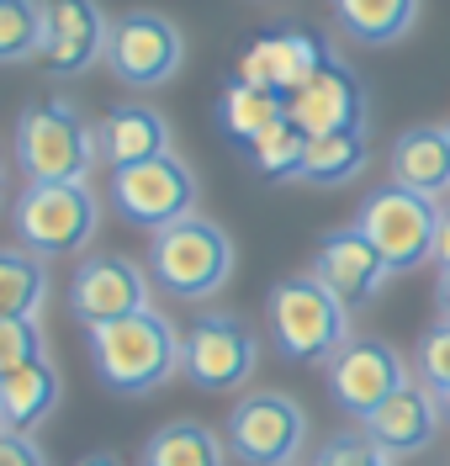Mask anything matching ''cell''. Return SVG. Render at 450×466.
<instances>
[{
	"label": "cell",
	"mask_w": 450,
	"mask_h": 466,
	"mask_svg": "<svg viewBox=\"0 0 450 466\" xmlns=\"http://www.w3.org/2000/svg\"><path fill=\"white\" fill-rule=\"evenodd\" d=\"M85 345H90L95 377L106 381L112 392L149 398V392H159L180 371L185 334H175V323L165 319L159 308H144V313H127V319L85 329Z\"/></svg>",
	"instance_id": "1"
},
{
	"label": "cell",
	"mask_w": 450,
	"mask_h": 466,
	"mask_svg": "<svg viewBox=\"0 0 450 466\" xmlns=\"http://www.w3.org/2000/svg\"><path fill=\"white\" fill-rule=\"evenodd\" d=\"M101 223V202L85 180H27L11 202V233L37 260L80 255Z\"/></svg>",
	"instance_id": "2"
},
{
	"label": "cell",
	"mask_w": 450,
	"mask_h": 466,
	"mask_svg": "<svg viewBox=\"0 0 450 466\" xmlns=\"http://www.w3.org/2000/svg\"><path fill=\"white\" fill-rule=\"evenodd\" d=\"M234 260H239L234 238L196 212L170 223V228H154L149 238V276L175 302H202L212 291H223L234 276Z\"/></svg>",
	"instance_id": "3"
},
{
	"label": "cell",
	"mask_w": 450,
	"mask_h": 466,
	"mask_svg": "<svg viewBox=\"0 0 450 466\" xmlns=\"http://www.w3.org/2000/svg\"><path fill=\"white\" fill-rule=\"evenodd\" d=\"M270 319V339L286 360H334L345 339H350V308L334 297L313 270L292 276V281H275L265 302Z\"/></svg>",
	"instance_id": "4"
},
{
	"label": "cell",
	"mask_w": 450,
	"mask_h": 466,
	"mask_svg": "<svg viewBox=\"0 0 450 466\" xmlns=\"http://www.w3.org/2000/svg\"><path fill=\"white\" fill-rule=\"evenodd\" d=\"M95 159H101L95 127H85L69 101H43V106L22 112L16 165H22L27 180H85Z\"/></svg>",
	"instance_id": "5"
},
{
	"label": "cell",
	"mask_w": 450,
	"mask_h": 466,
	"mask_svg": "<svg viewBox=\"0 0 450 466\" xmlns=\"http://www.w3.org/2000/svg\"><path fill=\"white\" fill-rule=\"evenodd\" d=\"M355 228L376 244V255L397 270H414V265L435 260V238H440V202L419 197L408 186H382L371 191L360 207Z\"/></svg>",
	"instance_id": "6"
},
{
	"label": "cell",
	"mask_w": 450,
	"mask_h": 466,
	"mask_svg": "<svg viewBox=\"0 0 450 466\" xmlns=\"http://www.w3.org/2000/svg\"><path fill=\"white\" fill-rule=\"evenodd\" d=\"M112 207L138 228H170L196 212V170L175 148L138 159V165H117L112 170Z\"/></svg>",
	"instance_id": "7"
},
{
	"label": "cell",
	"mask_w": 450,
	"mask_h": 466,
	"mask_svg": "<svg viewBox=\"0 0 450 466\" xmlns=\"http://www.w3.org/2000/svg\"><path fill=\"white\" fill-rule=\"evenodd\" d=\"M223 440L244 466H292L307 440V419L286 392H249L234 403Z\"/></svg>",
	"instance_id": "8"
},
{
	"label": "cell",
	"mask_w": 450,
	"mask_h": 466,
	"mask_svg": "<svg viewBox=\"0 0 450 466\" xmlns=\"http://www.w3.org/2000/svg\"><path fill=\"white\" fill-rule=\"evenodd\" d=\"M260 366V339L228 313H212L196 319L185 329V355H180V371L196 381L202 392H239L244 381L255 377Z\"/></svg>",
	"instance_id": "9"
},
{
	"label": "cell",
	"mask_w": 450,
	"mask_h": 466,
	"mask_svg": "<svg viewBox=\"0 0 450 466\" xmlns=\"http://www.w3.org/2000/svg\"><path fill=\"white\" fill-rule=\"evenodd\" d=\"M185 58L180 27L159 11H127L122 22H112V43H106V64L122 86L133 90H154L165 86Z\"/></svg>",
	"instance_id": "10"
},
{
	"label": "cell",
	"mask_w": 450,
	"mask_h": 466,
	"mask_svg": "<svg viewBox=\"0 0 450 466\" xmlns=\"http://www.w3.org/2000/svg\"><path fill=\"white\" fill-rule=\"evenodd\" d=\"M408 381V360L382 339H345V350L329 360V392L350 419H371Z\"/></svg>",
	"instance_id": "11"
},
{
	"label": "cell",
	"mask_w": 450,
	"mask_h": 466,
	"mask_svg": "<svg viewBox=\"0 0 450 466\" xmlns=\"http://www.w3.org/2000/svg\"><path fill=\"white\" fill-rule=\"evenodd\" d=\"M154 308L149 302V276L127 255H90L75 281H69V313L95 329V323H112V319H127V313H144Z\"/></svg>",
	"instance_id": "12"
},
{
	"label": "cell",
	"mask_w": 450,
	"mask_h": 466,
	"mask_svg": "<svg viewBox=\"0 0 450 466\" xmlns=\"http://www.w3.org/2000/svg\"><path fill=\"white\" fill-rule=\"evenodd\" d=\"M313 276L355 313V308H365V302H376V291L387 287L392 265L376 255V244H371L360 228H339V233H329V238L318 244Z\"/></svg>",
	"instance_id": "13"
},
{
	"label": "cell",
	"mask_w": 450,
	"mask_h": 466,
	"mask_svg": "<svg viewBox=\"0 0 450 466\" xmlns=\"http://www.w3.org/2000/svg\"><path fill=\"white\" fill-rule=\"evenodd\" d=\"M286 116L297 122L307 138H313V133L365 127V90H360V80L339 64V58H324V69L286 96Z\"/></svg>",
	"instance_id": "14"
},
{
	"label": "cell",
	"mask_w": 450,
	"mask_h": 466,
	"mask_svg": "<svg viewBox=\"0 0 450 466\" xmlns=\"http://www.w3.org/2000/svg\"><path fill=\"white\" fill-rule=\"evenodd\" d=\"M440 419H445V413H440L435 387H429V381H408V387H397L371 419H360V435L371 440V445H382L387 456H414V451H424V445L435 440Z\"/></svg>",
	"instance_id": "15"
},
{
	"label": "cell",
	"mask_w": 450,
	"mask_h": 466,
	"mask_svg": "<svg viewBox=\"0 0 450 466\" xmlns=\"http://www.w3.org/2000/svg\"><path fill=\"white\" fill-rule=\"evenodd\" d=\"M324 43L313 37V32H270V37H255L239 58V80L249 86H265V90H281V96H292L302 80H313L318 69H324Z\"/></svg>",
	"instance_id": "16"
},
{
	"label": "cell",
	"mask_w": 450,
	"mask_h": 466,
	"mask_svg": "<svg viewBox=\"0 0 450 466\" xmlns=\"http://www.w3.org/2000/svg\"><path fill=\"white\" fill-rule=\"evenodd\" d=\"M112 43V22L101 16L95 0H48V48L43 64L54 75H80Z\"/></svg>",
	"instance_id": "17"
},
{
	"label": "cell",
	"mask_w": 450,
	"mask_h": 466,
	"mask_svg": "<svg viewBox=\"0 0 450 466\" xmlns=\"http://www.w3.org/2000/svg\"><path fill=\"white\" fill-rule=\"evenodd\" d=\"M64 398L59 371L48 366V355H37L16 371H0V430L11 435H32Z\"/></svg>",
	"instance_id": "18"
},
{
	"label": "cell",
	"mask_w": 450,
	"mask_h": 466,
	"mask_svg": "<svg viewBox=\"0 0 450 466\" xmlns=\"http://www.w3.org/2000/svg\"><path fill=\"white\" fill-rule=\"evenodd\" d=\"M95 148L112 170L138 165V159H154V154H170V127L154 106H112L95 127Z\"/></svg>",
	"instance_id": "19"
},
{
	"label": "cell",
	"mask_w": 450,
	"mask_h": 466,
	"mask_svg": "<svg viewBox=\"0 0 450 466\" xmlns=\"http://www.w3.org/2000/svg\"><path fill=\"white\" fill-rule=\"evenodd\" d=\"M392 186H408L419 197L450 191V133L445 127H408L392 144Z\"/></svg>",
	"instance_id": "20"
},
{
	"label": "cell",
	"mask_w": 450,
	"mask_h": 466,
	"mask_svg": "<svg viewBox=\"0 0 450 466\" xmlns=\"http://www.w3.org/2000/svg\"><path fill=\"white\" fill-rule=\"evenodd\" d=\"M334 16L339 27L350 32L365 48H387L403 43L414 22H419V0H334Z\"/></svg>",
	"instance_id": "21"
},
{
	"label": "cell",
	"mask_w": 450,
	"mask_h": 466,
	"mask_svg": "<svg viewBox=\"0 0 450 466\" xmlns=\"http://www.w3.org/2000/svg\"><path fill=\"white\" fill-rule=\"evenodd\" d=\"M223 456H228V440H217L196 419H175L144 440L138 466H223Z\"/></svg>",
	"instance_id": "22"
},
{
	"label": "cell",
	"mask_w": 450,
	"mask_h": 466,
	"mask_svg": "<svg viewBox=\"0 0 450 466\" xmlns=\"http://www.w3.org/2000/svg\"><path fill=\"white\" fill-rule=\"evenodd\" d=\"M371 159V144H365V127H345V133H313L307 138V154H302V175L297 180H313V186H345L355 180Z\"/></svg>",
	"instance_id": "23"
},
{
	"label": "cell",
	"mask_w": 450,
	"mask_h": 466,
	"mask_svg": "<svg viewBox=\"0 0 450 466\" xmlns=\"http://www.w3.org/2000/svg\"><path fill=\"white\" fill-rule=\"evenodd\" d=\"M217 116H223V133L249 148L265 127H275L286 116V96L265 90V86H249V80H234L223 90V101H217Z\"/></svg>",
	"instance_id": "24"
},
{
	"label": "cell",
	"mask_w": 450,
	"mask_h": 466,
	"mask_svg": "<svg viewBox=\"0 0 450 466\" xmlns=\"http://www.w3.org/2000/svg\"><path fill=\"white\" fill-rule=\"evenodd\" d=\"M43 302H48V270H43V260L32 249H22V244H11L0 255V319H37Z\"/></svg>",
	"instance_id": "25"
},
{
	"label": "cell",
	"mask_w": 450,
	"mask_h": 466,
	"mask_svg": "<svg viewBox=\"0 0 450 466\" xmlns=\"http://www.w3.org/2000/svg\"><path fill=\"white\" fill-rule=\"evenodd\" d=\"M48 48V0H0V58L27 64Z\"/></svg>",
	"instance_id": "26"
},
{
	"label": "cell",
	"mask_w": 450,
	"mask_h": 466,
	"mask_svg": "<svg viewBox=\"0 0 450 466\" xmlns=\"http://www.w3.org/2000/svg\"><path fill=\"white\" fill-rule=\"evenodd\" d=\"M302 154H307V133H302L292 116H281L275 127H265L249 144V165L265 175V180H286V175H302Z\"/></svg>",
	"instance_id": "27"
},
{
	"label": "cell",
	"mask_w": 450,
	"mask_h": 466,
	"mask_svg": "<svg viewBox=\"0 0 450 466\" xmlns=\"http://www.w3.org/2000/svg\"><path fill=\"white\" fill-rule=\"evenodd\" d=\"M43 355V329L37 319H0V371H16Z\"/></svg>",
	"instance_id": "28"
},
{
	"label": "cell",
	"mask_w": 450,
	"mask_h": 466,
	"mask_svg": "<svg viewBox=\"0 0 450 466\" xmlns=\"http://www.w3.org/2000/svg\"><path fill=\"white\" fill-rule=\"evenodd\" d=\"M313 466H392V456L382 451V445H371L365 435H339V440H329V445L318 451Z\"/></svg>",
	"instance_id": "29"
},
{
	"label": "cell",
	"mask_w": 450,
	"mask_h": 466,
	"mask_svg": "<svg viewBox=\"0 0 450 466\" xmlns=\"http://www.w3.org/2000/svg\"><path fill=\"white\" fill-rule=\"evenodd\" d=\"M419 381L429 387H450V323L440 319L419 345Z\"/></svg>",
	"instance_id": "30"
},
{
	"label": "cell",
	"mask_w": 450,
	"mask_h": 466,
	"mask_svg": "<svg viewBox=\"0 0 450 466\" xmlns=\"http://www.w3.org/2000/svg\"><path fill=\"white\" fill-rule=\"evenodd\" d=\"M0 466H48V461H43V445H37L32 435L0 430Z\"/></svg>",
	"instance_id": "31"
},
{
	"label": "cell",
	"mask_w": 450,
	"mask_h": 466,
	"mask_svg": "<svg viewBox=\"0 0 450 466\" xmlns=\"http://www.w3.org/2000/svg\"><path fill=\"white\" fill-rule=\"evenodd\" d=\"M435 265L450 270V202L440 207V238H435Z\"/></svg>",
	"instance_id": "32"
},
{
	"label": "cell",
	"mask_w": 450,
	"mask_h": 466,
	"mask_svg": "<svg viewBox=\"0 0 450 466\" xmlns=\"http://www.w3.org/2000/svg\"><path fill=\"white\" fill-rule=\"evenodd\" d=\"M435 308H440V319L450 323V270H440V281H435Z\"/></svg>",
	"instance_id": "33"
},
{
	"label": "cell",
	"mask_w": 450,
	"mask_h": 466,
	"mask_svg": "<svg viewBox=\"0 0 450 466\" xmlns=\"http://www.w3.org/2000/svg\"><path fill=\"white\" fill-rule=\"evenodd\" d=\"M80 466H122V456H106V451H101V456H85Z\"/></svg>",
	"instance_id": "34"
},
{
	"label": "cell",
	"mask_w": 450,
	"mask_h": 466,
	"mask_svg": "<svg viewBox=\"0 0 450 466\" xmlns=\"http://www.w3.org/2000/svg\"><path fill=\"white\" fill-rule=\"evenodd\" d=\"M435 398H440V413L450 419V387H435Z\"/></svg>",
	"instance_id": "35"
},
{
	"label": "cell",
	"mask_w": 450,
	"mask_h": 466,
	"mask_svg": "<svg viewBox=\"0 0 450 466\" xmlns=\"http://www.w3.org/2000/svg\"><path fill=\"white\" fill-rule=\"evenodd\" d=\"M445 133H450V127H445Z\"/></svg>",
	"instance_id": "36"
}]
</instances>
